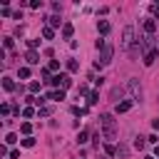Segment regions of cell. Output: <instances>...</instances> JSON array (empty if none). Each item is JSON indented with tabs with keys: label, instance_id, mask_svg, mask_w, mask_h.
<instances>
[{
	"label": "cell",
	"instance_id": "6da1fadb",
	"mask_svg": "<svg viewBox=\"0 0 159 159\" xmlns=\"http://www.w3.org/2000/svg\"><path fill=\"white\" fill-rule=\"evenodd\" d=\"M99 122H102V129H105V139H112L117 137V122H114V117L109 114V112H105L102 117H99Z\"/></svg>",
	"mask_w": 159,
	"mask_h": 159
},
{
	"label": "cell",
	"instance_id": "7a4b0ae2",
	"mask_svg": "<svg viewBox=\"0 0 159 159\" xmlns=\"http://www.w3.org/2000/svg\"><path fill=\"white\" fill-rule=\"evenodd\" d=\"M137 40H134V28H124V32H122V50H127L132 57H134V45Z\"/></svg>",
	"mask_w": 159,
	"mask_h": 159
},
{
	"label": "cell",
	"instance_id": "3957f363",
	"mask_svg": "<svg viewBox=\"0 0 159 159\" xmlns=\"http://www.w3.org/2000/svg\"><path fill=\"white\" fill-rule=\"evenodd\" d=\"M137 45H139V50H144V55H147V52L154 50V37L152 35H142V37L137 40Z\"/></svg>",
	"mask_w": 159,
	"mask_h": 159
},
{
	"label": "cell",
	"instance_id": "277c9868",
	"mask_svg": "<svg viewBox=\"0 0 159 159\" xmlns=\"http://www.w3.org/2000/svg\"><path fill=\"white\" fill-rule=\"evenodd\" d=\"M112 55H114V47H112V45H105V47H102V57H99L97 67H99V65H109V62H112Z\"/></svg>",
	"mask_w": 159,
	"mask_h": 159
},
{
	"label": "cell",
	"instance_id": "5b68a950",
	"mask_svg": "<svg viewBox=\"0 0 159 159\" xmlns=\"http://www.w3.org/2000/svg\"><path fill=\"white\" fill-rule=\"evenodd\" d=\"M50 85H62V90H67V87H72V80H70V75H55Z\"/></svg>",
	"mask_w": 159,
	"mask_h": 159
},
{
	"label": "cell",
	"instance_id": "8992f818",
	"mask_svg": "<svg viewBox=\"0 0 159 159\" xmlns=\"http://www.w3.org/2000/svg\"><path fill=\"white\" fill-rule=\"evenodd\" d=\"M129 90H132V94H134V99L139 102L142 99V85L137 82V80H129Z\"/></svg>",
	"mask_w": 159,
	"mask_h": 159
},
{
	"label": "cell",
	"instance_id": "52a82bcc",
	"mask_svg": "<svg viewBox=\"0 0 159 159\" xmlns=\"http://www.w3.org/2000/svg\"><path fill=\"white\" fill-rule=\"evenodd\" d=\"M132 109V99H124V102H117V114H122V112H129Z\"/></svg>",
	"mask_w": 159,
	"mask_h": 159
},
{
	"label": "cell",
	"instance_id": "ba28073f",
	"mask_svg": "<svg viewBox=\"0 0 159 159\" xmlns=\"http://www.w3.org/2000/svg\"><path fill=\"white\" fill-rule=\"evenodd\" d=\"M25 60H28V62H30V65H37V62H40V55H37L35 50H30V52L25 55Z\"/></svg>",
	"mask_w": 159,
	"mask_h": 159
},
{
	"label": "cell",
	"instance_id": "9c48e42d",
	"mask_svg": "<svg viewBox=\"0 0 159 159\" xmlns=\"http://www.w3.org/2000/svg\"><path fill=\"white\" fill-rule=\"evenodd\" d=\"M157 55H159V50H157V47H154L152 52H147V55H144V65H152L154 60H157Z\"/></svg>",
	"mask_w": 159,
	"mask_h": 159
},
{
	"label": "cell",
	"instance_id": "30bf717a",
	"mask_svg": "<svg viewBox=\"0 0 159 159\" xmlns=\"http://www.w3.org/2000/svg\"><path fill=\"white\" fill-rule=\"evenodd\" d=\"M97 30H99V32H102V35H107V32L112 30V25L107 23V20H99V25H97Z\"/></svg>",
	"mask_w": 159,
	"mask_h": 159
},
{
	"label": "cell",
	"instance_id": "8fae6325",
	"mask_svg": "<svg viewBox=\"0 0 159 159\" xmlns=\"http://www.w3.org/2000/svg\"><path fill=\"white\" fill-rule=\"evenodd\" d=\"M72 32H75L72 23H65V25H62V37H67V40H70V37H72Z\"/></svg>",
	"mask_w": 159,
	"mask_h": 159
},
{
	"label": "cell",
	"instance_id": "7c38bea8",
	"mask_svg": "<svg viewBox=\"0 0 159 159\" xmlns=\"http://www.w3.org/2000/svg\"><path fill=\"white\" fill-rule=\"evenodd\" d=\"M144 30H147V35H152V32L157 30V23H154V20H147V23H144Z\"/></svg>",
	"mask_w": 159,
	"mask_h": 159
},
{
	"label": "cell",
	"instance_id": "4fadbf2b",
	"mask_svg": "<svg viewBox=\"0 0 159 159\" xmlns=\"http://www.w3.org/2000/svg\"><path fill=\"white\" fill-rule=\"evenodd\" d=\"M3 87H5L8 92H13V90H15V82H13L10 77H5V80H3Z\"/></svg>",
	"mask_w": 159,
	"mask_h": 159
},
{
	"label": "cell",
	"instance_id": "5bb4252c",
	"mask_svg": "<svg viewBox=\"0 0 159 159\" xmlns=\"http://www.w3.org/2000/svg\"><path fill=\"white\" fill-rule=\"evenodd\" d=\"M50 99H57V102H60V99H65V90H57V92H52V94H50Z\"/></svg>",
	"mask_w": 159,
	"mask_h": 159
},
{
	"label": "cell",
	"instance_id": "9a60e30c",
	"mask_svg": "<svg viewBox=\"0 0 159 159\" xmlns=\"http://www.w3.org/2000/svg\"><path fill=\"white\" fill-rule=\"evenodd\" d=\"M67 70H70V72H77V70H80L77 60H67Z\"/></svg>",
	"mask_w": 159,
	"mask_h": 159
},
{
	"label": "cell",
	"instance_id": "2e32d148",
	"mask_svg": "<svg viewBox=\"0 0 159 159\" xmlns=\"http://www.w3.org/2000/svg\"><path fill=\"white\" fill-rule=\"evenodd\" d=\"M72 114H77V117H85V114H87V109H85V107H72Z\"/></svg>",
	"mask_w": 159,
	"mask_h": 159
},
{
	"label": "cell",
	"instance_id": "e0dca14e",
	"mask_svg": "<svg viewBox=\"0 0 159 159\" xmlns=\"http://www.w3.org/2000/svg\"><path fill=\"white\" fill-rule=\"evenodd\" d=\"M144 144H147L144 137H137V139H134V147H137V149H144Z\"/></svg>",
	"mask_w": 159,
	"mask_h": 159
},
{
	"label": "cell",
	"instance_id": "ac0fdd59",
	"mask_svg": "<svg viewBox=\"0 0 159 159\" xmlns=\"http://www.w3.org/2000/svg\"><path fill=\"white\" fill-rule=\"evenodd\" d=\"M60 23H62V20H60L57 15H52V17H50V28H60Z\"/></svg>",
	"mask_w": 159,
	"mask_h": 159
},
{
	"label": "cell",
	"instance_id": "d6986e66",
	"mask_svg": "<svg viewBox=\"0 0 159 159\" xmlns=\"http://www.w3.org/2000/svg\"><path fill=\"white\" fill-rule=\"evenodd\" d=\"M17 77H23V80H28V77H30V70H28V67H20Z\"/></svg>",
	"mask_w": 159,
	"mask_h": 159
},
{
	"label": "cell",
	"instance_id": "ffe728a7",
	"mask_svg": "<svg viewBox=\"0 0 159 159\" xmlns=\"http://www.w3.org/2000/svg\"><path fill=\"white\" fill-rule=\"evenodd\" d=\"M97 99H99V94H97V92H92V94H90V99H87V105H90V107H92V105H97Z\"/></svg>",
	"mask_w": 159,
	"mask_h": 159
},
{
	"label": "cell",
	"instance_id": "44dd1931",
	"mask_svg": "<svg viewBox=\"0 0 159 159\" xmlns=\"http://www.w3.org/2000/svg\"><path fill=\"white\" fill-rule=\"evenodd\" d=\"M20 129H23V134H30V129H32V124H30V122H23V124H20Z\"/></svg>",
	"mask_w": 159,
	"mask_h": 159
},
{
	"label": "cell",
	"instance_id": "7402d4cb",
	"mask_svg": "<svg viewBox=\"0 0 159 159\" xmlns=\"http://www.w3.org/2000/svg\"><path fill=\"white\" fill-rule=\"evenodd\" d=\"M5 142H8V144H15V142H17V134H13V132H10V134L5 137Z\"/></svg>",
	"mask_w": 159,
	"mask_h": 159
},
{
	"label": "cell",
	"instance_id": "603a6c76",
	"mask_svg": "<svg viewBox=\"0 0 159 159\" xmlns=\"http://www.w3.org/2000/svg\"><path fill=\"white\" fill-rule=\"evenodd\" d=\"M23 147H35V139H32V137H25V139H23Z\"/></svg>",
	"mask_w": 159,
	"mask_h": 159
},
{
	"label": "cell",
	"instance_id": "cb8c5ba5",
	"mask_svg": "<svg viewBox=\"0 0 159 159\" xmlns=\"http://www.w3.org/2000/svg\"><path fill=\"white\" fill-rule=\"evenodd\" d=\"M50 112H52L50 107H40V112H37V114H40V117H50Z\"/></svg>",
	"mask_w": 159,
	"mask_h": 159
},
{
	"label": "cell",
	"instance_id": "d4e9b609",
	"mask_svg": "<svg viewBox=\"0 0 159 159\" xmlns=\"http://www.w3.org/2000/svg\"><path fill=\"white\" fill-rule=\"evenodd\" d=\"M87 137H90L87 132H80V137H77V142H80V144H85V142H87Z\"/></svg>",
	"mask_w": 159,
	"mask_h": 159
},
{
	"label": "cell",
	"instance_id": "484cf974",
	"mask_svg": "<svg viewBox=\"0 0 159 159\" xmlns=\"http://www.w3.org/2000/svg\"><path fill=\"white\" fill-rule=\"evenodd\" d=\"M43 35H45L47 40H52V37H55V32H52V28H45V30H43Z\"/></svg>",
	"mask_w": 159,
	"mask_h": 159
},
{
	"label": "cell",
	"instance_id": "4316f807",
	"mask_svg": "<svg viewBox=\"0 0 159 159\" xmlns=\"http://www.w3.org/2000/svg\"><path fill=\"white\" fill-rule=\"evenodd\" d=\"M50 72H55V70H60V62H57V60H52V62H50V67H47Z\"/></svg>",
	"mask_w": 159,
	"mask_h": 159
},
{
	"label": "cell",
	"instance_id": "83f0119b",
	"mask_svg": "<svg viewBox=\"0 0 159 159\" xmlns=\"http://www.w3.org/2000/svg\"><path fill=\"white\" fill-rule=\"evenodd\" d=\"M37 45H40V40H28V47H30V50H35Z\"/></svg>",
	"mask_w": 159,
	"mask_h": 159
},
{
	"label": "cell",
	"instance_id": "f1b7e54d",
	"mask_svg": "<svg viewBox=\"0 0 159 159\" xmlns=\"http://www.w3.org/2000/svg\"><path fill=\"white\" fill-rule=\"evenodd\" d=\"M117 97H122V90H119V87L112 90V99H117Z\"/></svg>",
	"mask_w": 159,
	"mask_h": 159
},
{
	"label": "cell",
	"instance_id": "f546056e",
	"mask_svg": "<svg viewBox=\"0 0 159 159\" xmlns=\"http://www.w3.org/2000/svg\"><path fill=\"white\" fill-rule=\"evenodd\" d=\"M3 45H5L8 50H10V47H13V37H5V40H3Z\"/></svg>",
	"mask_w": 159,
	"mask_h": 159
},
{
	"label": "cell",
	"instance_id": "4dcf8cb0",
	"mask_svg": "<svg viewBox=\"0 0 159 159\" xmlns=\"http://www.w3.org/2000/svg\"><path fill=\"white\" fill-rule=\"evenodd\" d=\"M40 90V82H30V92H37Z\"/></svg>",
	"mask_w": 159,
	"mask_h": 159
},
{
	"label": "cell",
	"instance_id": "1f68e13d",
	"mask_svg": "<svg viewBox=\"0 0 159 159\" xmlns=\"http://www.w3.org/2000/svg\"><path fill=\"white\" fill-rule=\"evenodd\" d=\"M152 13H154V17L159 20V5H154V8H152Z\"/></svg>",
	"mask_w": 159,
	"mask_h": 159
},
{
	"label": "cell",
	"instance_id": "d6a6232c",
	"mask_svg": "<svg viewBox=\"0 0 159 159\" xmlns=\"http://www.w3.org/2000/svg\"><path fill=\"white\" fill-rule=\"evenodd\" d=\"M144 159H154V157H144Z\"/></svg>",
	"mask_w": 159,
	"mask_h": 159
}]
</instances>
